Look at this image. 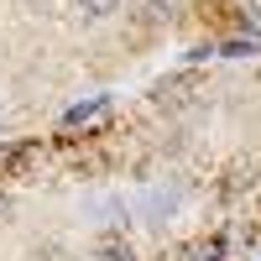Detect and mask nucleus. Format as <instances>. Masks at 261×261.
<instances>
[{"label":"nucleus","instance_id":"f257e3e1","mask_svg":"<svg viewBox=\"0 0 261 261\" xmlns=\"http://www.w3.org/2000/svg\"><path fill=\"white\" fill-rule=\"evenodd\" d=\"M37 162H42V146H21V151H11L6 172H11V178H21V172H32Z\"/></svg>","mask_w":261,"mask_h":261},{"label":"nucleus","instance_id":"f03ea898","mask_svg":"<svg viewBox=\"0 0 261 261\" xmlns=\"http://www.w3.org/2000/svg\"><path fill=\"white\" fill-rule=\"evenodd\" d=\"M115 6H120V0H79V11H84V16H110Z\"/></svg>","mask_w":261,"mask_h":261},{"label":"nucleus","instance_id":"7ed1b4c3","mask_svg":"<svg viewBox=\"0 0 261 261\" xmlns=\"http://www.w3.org/2000/svg\"><path fill=\"white\" fill-rule=\"evenodd\" d=\"M99 110H105V99H89V105H79V110H68V125L89 120V115H99Z\"/></svg>","mask_w":261,"mask_h":261},{"label":"nucleus","instance_id":"20e7f679","mask_svg":"<svg viewBox=\"0 0 261 261\" xmlns=\"http://www.w3.org/2000/svg\"><path fill=\"white\" fill-rule=\"evenodd\" d=\"M225 53L230 58H246V53H256V42H225Z\"/></svg>","mask_w":261,"mask_h":261},{"label":"nucleus","instance_id":"39448f33","mask_svg":"<svg viewBox=\"0 0 261 261\" xmlns=\"http://www.w3.org/2000/svg\"><path fill=\"white\" fill-rule=\"evenodd\" d=\"M0 214H6V199H0Z\"/></svg>","mask_w":261,"mask_h":261}]
</instances>
